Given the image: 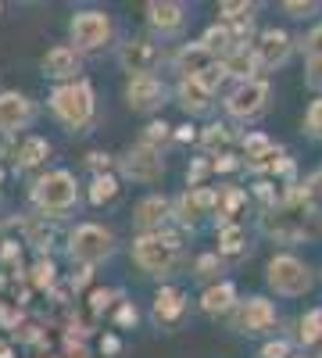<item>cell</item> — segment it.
<instances>
[{"instance_id":"obj_1","label":"cell","mask_w":322,"mask_h":358,"mask_svg":"<svg viewBox=\"0 0 322 358\" xmlns=\"http://www.w3.org/2000/svg\"><path fill=\"white\" fill-rule=\"evenodd\" d=\"M47 104H50L54 118L68 133H82L86 126H94V118H97V97H94V86L86 79L54 86V94H50Z\"/></svg>"},{"instance_id":"obj_2","label":"cell","mask_w":322,"mask_h":358,"mask_svg":"<svg viewBox=\"0 0 322 358\" xmlns=\"http://www.w3.org/2000/svg\"><path fill=\"white\" fill-rule=\"evenodd\" d=\"M180 248H183V229H161V233H140L133 241V262L147 276H172L180 265Z\"/></svg>"},{"instance_id":"obj_3","label":"cell","mask_w":322,"mask_h":358,"mask_svg":"<svg viewBox=\"0 0 322 358\" xmlns=\"http://www.w3.org/2000/svg\"><path fill=\"white\" fill-rule=\"evenodd\" d=\"M33 204L40 208V219H61L79 204V183L68 169H54L33 183Z\"/></svg>"},{"instance_id":"obj_4","label":"cell","mask_w":322,"mask_h":358,"mask_svg":"<svg viewBox=\"0 0 322 358\" xmlns=\"http://www.w3.org/2000/svg\"><path fill=\"white\" fill-rule=\"evenodd\" d=\"M115 248H119V244H115V233L97 226V222H82V226H75L68 233V258L86 265V268L108 262L115 255Z\"/></svg>"},{"instance_id":"obj_5","label":"cell","mask_w":322,"mask_h":358,"mask_svg":"<svg viewBox=\"0 0 322 358\" xmlns=\"http://www.w3.org/2000/svg\"><path fill=\"white\" fill-rule=\"evenodd\" d=\"M68 36H72V47L79 54L82 50H101L115 36V22H111L108 11H75L68 18Z\"/></svg>"},{"instance_id":"obj_6","label":"cell","mask_w":322,"mask_h":358,"mask_svg":"<svg viewBox=\"0 0 322 358\" xmlns=\"http://www.w3.org/2000/svg\"><path fill=\"white\" fill-rule=\"evenodd\" d=\"M265 280H269V287H272L276 294H283V297H301V294H308L312 283H315L312 268H308L301 258H294V255H272Z\"/></svg>"},{"instance_id":"obj_7","label":"cell","mask_w":322,"mask_h":358,"mask_svg":"<svg viewBox=\"0 0 322 358\" xmlns=\"http://www.w3.org/2000/svg\"><path fill=\"white\" fill-rule=\"evenodd\" d=\"M308 219H319L315 212H294V208H272L261 215V229L283 244H294L301 236H319L322 226H308Z\"/></svg>"},{"instance_id":"obj_8","label":"cell","mask_w":322,"mask_h":358,"mask_svg":"<svg viewBox=\"0 0 322 358\" xmlns=\"http://www.w3.org/2000/svg\"><path fill=\"white\" fill-rule=\"evenodd\" d=\"M269 97H272V86H269L265 79H247V83L233 86V94L226 97V111H229L233 118H244V122H251V118L265 115Z\"/></svg>"},{"instance_id":"obj_9","label":"cell","mask_w":322,"mask_h":358,"mask_svg":"<svg viewBox=\"0 0 322 358\" xmlns=\"http://www.w3.org/2000/svg\"><path fill=\"white\" fill-rule=\"evenodd\" d=\"M229 322L237 334H247V337H258L276 326V305L269 297H247V301H237V308L229 312Z\"/></svg>"},{"instance_id":"obj_10","label":"cell","mask_w":322,"mask_h":358,"mask_svg":"<svg viewBox=\"0 0 322 358\" xmlns=\"http://www.w3.org/2000/svg\"><path fill=\"white\" fill-rule=\"evenodd\" d=\"M119 165H122V176L133 179V183H158V179L165 176L161 151H154V147H147V143L129 147V151L119 158Z\"/></svg>"},{"instance_id":"obj_11","label":"cell","mask_w":322,"mask_h":358,"mask_svg":"<svg viewBox=\"0 0 322 358\" xmlns=\"http://www.w3.org/2000/svg\"><path fill=\"white\" fill-rule=\"evenodd\" d=\"M119 65L129 72V79H136V76H154L158 65H161V47H158L154 40L136 36V40H129V43L119 47Z\"/></svg>"},{"instance_id":"obj_12","label":"cell","mask_w":322,"mask_h":358,"mask_svg":"<svg viewBox=\"0 0 322 358\" xmlns=\"http://www.w3.org/2000/svg\"><path fill=\"white\" fill-rule=\"evenodd\" d=\"M33 118H36V104L25 94H18V90H4L0 94V136H15V133L29 129Z\"/></svg>"},{"instance_id":"obj_13","label":"cell","mask_w":322,"mask_h":358,"mask_svg":"<svg viewBox=\"0 0 322 358\" xmlns=\"http://www.w3.org/2000/svg\"><path fill=\"white\" fill-rule=\"evenodd\" d=\"M215 208H219V194L208 190V187H197V190H186V194H180L172 201V219L186 229L200 215H215Z\"/></svg>"},{"instance_id":"obj_14","label":"cell","mask_w":322,"mask_h":358,"mask_svg":"<svg viewBox=\"0 0 322 358\" xmlns=\"http://www.w3.org/2000/svg\"><path fill=\"white\" fill-rule=\"evenodd\" d=\"M165 97H168V90H165V83L158 76H136V79L126 83V104L133 111H140V115L158 111L165 104Z\"/></svg>"},{"instance_id":"obj_15","label":"cell","mask_w":322,"mask_h":358,"mask_svg":"<svg viewBox=\"0 0 322 358\" xmlns=\"http://www.w3.org/2000/svg\"><path fill=\"white\" fill-rule=\"evenodd\" d=\"M43 76L47 79H57V83H75L79 72H82V54L72 47V43H57L43 54V62H40Z\"/></svg>"},{"instance_id":"obj_16","label":"cell","mask_w":322,"mask_h":358,"mask_svg":"<svg viewBox=\"0 0 322 358\" xmlns=\"http://www.w3.org/2000/svg\"><path fill=\"white\" fill-rule=\"evenodd\" d=\"M254 50V62H258V69H279L286 57H290V50H294V43H290V36L283 33V29H265V33L258 36V43L251 47Z\"/></svg>"},{"instance_id":"obj_17","label":"cell","mask_w":322,"mask_h":358,"mask_svg":"<svg viewBox=\"0 0 322 358\" xmlns=\"http://www.w3.org/2000/svg\"><path fill=\"white\" fill-rule=\"evenodd\" d=\"M143 11H147L151 29L161 33V36H180L183 25H186V8L180 4V0H151Z\"/></svg>"},{"instance_id":"obj_18","label":"cell","mask_w":322,"mask_h":358,"mask_svg":"<svg viewBox=\"0 0 322 358\" xmlns=\"http://www.w3.org/2000/svg\"><path fill=\"white\" fill-rule=\"evenodd\" d=\"M172 219V201L161 197V194H151V197H143L136 204V212H133V226L140 233H161Z\"/></svg>"},{"instance_id":"obj_19","label":"cell","mask_w":322,"mask_h":358,"mask_svg":"<svg viewBox=\"0 0 322 358\" xmlns=\"http://www.w3.org/2000/svg\"><path fill=\"white\" fill-rule=\"evenodd\" d=\"M175 97H180L183 111L186 115H208L212 104H215V94L208 86H204L200 79H180V86H175Z\"/></svg>"},{"instance_id":"obj_20","label":"cell","mask_w":322,"mask_h":358,"mask_svg":"<svg viewBox=\"0 0 322 358\" xmlns=\"http://www.w3.org/2000/svg\"><path fill=\"white\" fill-rule=\"evenodd\" d=\"M186 315V294L180 287H161L158 297H154V322L161 326H172Z\"/></svg>"},{"instance_id":"obj_21","label":"cell","mask_w":322,"mask_h":358,"mask_svg":"<svg viewBox=\"0 0 322 358\" xmlns=\"http://www.w3.org/2000/svg\"><path fill=\"white\" fill-rule=\"evenodd\" d=\"M215 62V57L200 47V40L197 43H186V47H180V54H175V72H180V79H197L204 69H208Z\"/></svg>"},{"instance_id":"obj_22","label":"cell","mask_w":322,"mask_h":358,"mask_svg":"<svg viewBox=\"0 0 322 358\" xmlns=\"http://www.w3.org/2000/svg\"><path fill=\"white\" fill-rule=\"evenodd\" d=\"M237 308V287L233 283H212L200 297V312L204 315H229Z\"/></svg>"},{"instance_id":"obj_23","label":"cell","mask_w":322,"mask_h":358,"mask_svg":"<svg viewBox=\"0 0 322 358\" xmlns=\"http://www.w3.org/2000/svg\"><path fill=\"white\" fill-rule=\"evenodd\" d=\"M47 158H50V143H47L43 136H25V140L18 143V151H15V169H18V172L36 169V165H43Z\"/></svg>"},{"instance_id":"obj_24","label":"cell","mask_w":322,"mask_h":358,"mask_svg":"<svg viewBox=\"0 0 322 358\" xmlns=\"http://www.w3.org/2000/svg\"><path fill=\"white\" fill-rule=\"evenodd\" d=\"M222 69H226V76H233V79H240V83H247V79H254V72H258V62H254V50H247V47H237L226 62H222Z\"/></svg>"},{"instance_id":"obj_25","label":"cell","mask_w":322,"mask_h":358,"mask_svg":"<svg viewBox=\"0 0 322 358\" xmlns=\"http://www.w3.org/2000/svg\"><path fill=\"white\" fill-rule=\"evenodd\" d=\"M247 201V194L240 187H226L219 190V208H215V215H219V226H229V219L240 212V204Z\"/></svg>"},{"instance_id":"obj_26","label":"cell","mask_w":322,"mask_h":358,"mask_svg":"<svg viewBox=\"0 0 322 358\" xmlns=\"http://www.w3.org/2000/svg\"><path fill=\"white\" fill-rule=\"evenodd\" d=\"M244 244H247V233H244L237 222L219 226V255H240Z\"/></svg>"},{"instance_id":"obj_27","label":"cell","mask_w":322,"mask_h":358,"mask_svg":"<svg viewBox=\"0 0 322 358\" xmlns=\"http://www.w3.org/2000/svg\"><path fill=\"white\" fill-rule=\"evenodd\" d=\"M119 197V179H115L111 172L108 176H94V183H90V201L94 204H108Z\"/></svg>"},{"instance_id":"obj_28","label":"cell","mask_w":322,"mask_h":358,"mask_svg":"<svg viewBox=\"0 0 322 358\" xmlns=\"http://www.w3.org/2000/svg\"><path fill=\"white\" fill-rule=\"evenodd\" d=\"M301 344L305 348H312V344H319L322 341V308H312L305 319H301Z\"/></svg>"},{"instance_id":"obj_29","label":"cell","mask_w":322,"mask_h":358,"mask_svg":"<svg viewBox=\"0 0 322 358\" xmlns=\"http://www.w3.org/2000/svg\"><path fill=\"white\" fill-rule=\"evenodd\" d=\"M229 140H233L229 126H208V129L200 133V147H204V151H222V155H226Z\"/></svg>"},{"instance_id":"obj_30","label":"cell","mask_w":322,"mask_h":358,"mask_svg":"<svg viewBox=\"0 0 322 358\" xmlns=\"http://www.w3.org/2000/svg\"><path fill=\"white\" fill-rule=\"evenodd\" d=\"M115 301H122L119 290H101V287H97V290L90 294V315H104Z\"/></svg>"},{"instance_id":"obj_31","label":"cell","mask_w":322,"mask_h":358,"mask_svg":"<svg viewBox=\"0 0 322 358\" xmlns=\"http://www.w3.org/2000/svg\"><path fill=\"white\" fill-rule=\"evenodd\" d=\"M33 287H40V290H50L54 287V262L50 258H40L36 265H33Z\"/></svg>"},{"instance_id":"obj_32","label":"cell","mask_w":322,"mask_h":358,"mask_svg":"<svg viewBox=\"0 0 322 358\" xmlns=\"http://www.w3.org/2000/svg\"><path fill=\"white\" fill-rule=\"evenodd\" d=\"M251 11H254V4H219V15H222V25H229V22H251Z\"/></svg>"},{"instance_id":"obj_33","label":"cell","mask_w":322,"mask_h":358,"mask_svg":"<svg viewBox=\"0 0 322 358\" xmlns=\"http://www.w3.org/2000/svg\"><path fill=\"white\" fill-rule=\"evenodd\" d=\"M165 140H172V126L168 122H151L147 129H143V136H140V143L154 147V151H158V143H165Z\"/></svg>"},{"instance_id":"obj_34","label":"cell","mask_w":322,"mask_h":358,"mask_svg":"<svg viewBox=\"0 0 322 358\" xmlns=\"http://www.w3.org/2000/svg\"><path fill=\"white\" fill-rule=\"evenodd\" d=\"M50 241H54V229L43 222H29V244H36L40 251H50Z\"/></svg>"},{"instance_id":"obj_35","label":"cell","mask_w":322,"mask_h":358,"mask_svg":"<svg viewBox=\"0 0 322 358\" xmlns=\"http://www.w3.org/2000/svg\"><path fill=\"white\" fill-rule=\"evenodd\" d=\"M283 11H286L290 18H315V15L322 11V4H319V0H308V4H301V0H286Z\"/></svg>"},{"instance_id":"obj_36","label":"cell","mask_w":322,"mask_h":358,"mask_svg":"<svg viewBox=\"0 0 322 358\" xmlns=\"http://www.w3.org/2000/svg\"><path fill=\"white\" fill-rule=\"evenodd\" d=\"M305 129H308V136L322 140V97L312 101V108H308V115H305Z\"/></svg>"},{"instance_id":"obj_37","label":"cell","mask_w":322,"mask_h":358,"mask_svg":"<svg viewBox=\"0 0 322 358\" xmlns=\"http://www.w3.org/2000/svg\"><path fill=\"white\" fill-rule=\"evenodd\" d=\"M305 83H308V90L322 94V57H308L305 62Z\"/></svg>"},{"instance_id":"obj_38","label":"cell","mask_w":322,"mask_h":358,"mask_svg":"<svg viewBox=\"0 0 322 358\" xmlns=\"http://www.w3.org/2000/svg\"><path fill=\"white\" fill-rule=\"evenodd\" d=\"M219 273V255H204V258H197V268H193V276L197 280H212Z\"/></svg>"},{"instance_id":"obj_39","label":"cell","mask_w":322,"mask_h":358,"mask_svg":"<svg viewBox=\"0 0 322 358\" xmlns=\"http://www.w3.org/2000/svg\"><path fill=\"white\" fill-rule=\"evenodd\" d=\"M301 47H305V57H322V25L312 29V33L301 40Z\"/></svg>"},{"instance_id":"obj_40","label":"cell","mask_w":322,"mask_h":358,"mask_svg":"<svg viewBox=\"0 0 322 358\" xmlns=\"http://www.w3.org/2000/svg\"><path fill=\"white\" fill-rule=\"evenodd\" d=\"M86 165L94 169V176H108V172H111V155H104V151H90V155H86Z\"/></svg>"},{"instance_id":"obj_41","label":"cell","mask_w":322,"mask_h":358,"mask_svg":"<svg viewBox=\"0 0 322 358\" xmlns=\"http://www.w3.org/2000/svg\"><path fill=\"white\" fill-rule=\"evenodd\" d=\"M208 172H212V165L204 162V158H200V162H193V165L186 169V183H190V190H197V187H200V179L208 176Z\"/></svg>"},{"instance_id":"obj_42","label":"cell","mask_w":322,"mask_h":358,"mask_svg":"<svg viewBox=\"0 0 322 358\" xmlns=\"http://www.w3.org/2000/svg\"><path fill=\"white\" fill-rule=\"evenodd\" d=\"M261 358H290V341H269L261 348Z\"/></svg>"},{"instance_id":"obj_43","label":"cell","mask_w":322,"mask_h":358,"mask_svg":"<svg viewBox=\"0 0 322 358\" xmlns=\"http://www.w3.org/2000/svg\"><path fill=\"white\" fill-rule=\"evenodd\" d=\"M136 319H140L136 305H133V301H122V308H119V315H115V322H119V326H136Z\"/></svg>"},{"instance_id":"obj_44","label":"cell","mask_w":322,"mask_h":358,"mask_svg":"<svg viewBox=\"0 0 322 358\" xmlns=\"http://www.w3.org/2000/svg\"><path fill=\"white\" fill-rule=\"evenodd\" d=\"M94 280V268H86V265H79V273H72V290H82L86 283Z\"/></svg>"},{"instance_id":"obj_45","label":"cell","mask_w":322,"mask_h":358,"mask_svg":"<svg viewBox=\"0 0 322 358\" xmlns=\"http://www.w3.org/2000/svg\"><path fill=\"white\" fill-rule=\"evenodd\" d=\"M193 126H172V140H193Z\"/></svg>"},{"instance_id":"obj_46","label":"cell","mask_w":322,"mask_h":358,"mask_svg":"<svg viewBox=\"0 0 322 358\" xmlns=\"http://www.w3.org/2000/svg\"><path fill=\"white\" fill-rule=\"evenodd\" d=\"M101 351L115 355V351H119V341H115V337H104V341H101Z\"/></svg>"},{"instance_id":"obj_47","label":"cell","mask_w":322,"mask_h":358,"mask_svg":"<svg viewBox=\"0 0 322 358\" xmlns=\"http://www.w3.org/2000/svg\"><path fill=\"white\" fill-rule=\"evenodd\" d=\"M0 11H4V8H0Z\"/></svg>"}]
</instances>
